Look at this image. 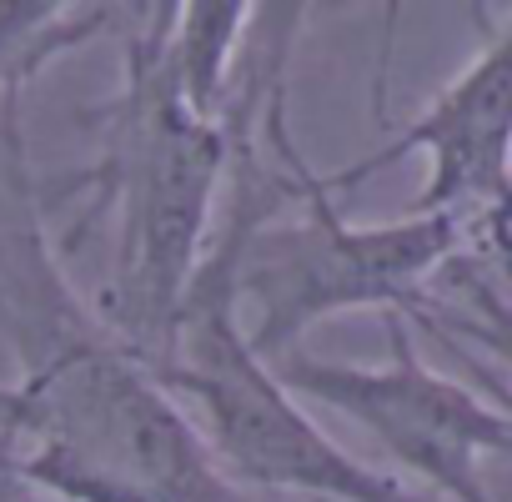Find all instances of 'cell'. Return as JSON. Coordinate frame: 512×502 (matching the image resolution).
I'll return each instance as SVG.
<instances>
[{
	"label": "cell",
	"instance_id": "9",
	"mask_svg": "<svg viewBox=\"0 0 512 502\" xmlns=\"http://www.w3.org/2000/svg\"><path fill=\"white\" fill-rule=\"evenodd\" d=\"M0 502H41L21 477H16V462H11V447L0 442Z\"/></svg>",
	"mask_w": 512,
	"mask_h": 502
},
{
	"label": "cell",
	"instance_id": "7",
	"mask_svg": "<svg viewBox=\"0 0 512 502\" xmlns=\"http://www.w3.org/2000/svg\"><path fill=\"white\" fill-rule=\"evenodd\" d=\"M136 6H61V0H0V101L21 96L26 81L41 76L66 51L121 31Z\"/></svg>",
	"mask_w": 512,
	"mask_h": 502
},
{
	"label": "cell",
	"instance_id": "2",
	"mask_svg": "<svg viewBox=\"0 0 512 502\" xmlns=\"http://www.w3.org/2000/svg\"><path fill=\"white\" fill-rule=\"evenodd\" d=\"M166 26L171 6H141V26L126 31L121 91L96 166V206L111 211V277L96 302V327L151 377L171 362L236 141L231 111L196 116L181 101Z\"/></svg>",
	"mask_w": 512,
	"mask_h": 502
},
{
	"label": "cell",
	"instance_id": "6",
	"mask_svg": "<svg viewBox=\"0 0 512 502\" xmlns=\"http://www.w3.org/2000/svg\"><path fill=\"white\" fill-rule=\"evenodd\" d=\"M512 146V26H487L482 51L457 71L452 86L417 121H407L382 151L362 156L347 171L322 176L332 196H347L367 176L427 156V186L412 201V216H462L502 226L507 216V151Z\"/></svg>",
	"mask_w": 512,
	"mask_h": 502
},
{
	"label": "cell",
	"instance_id": "3",
	"mask_svg": "<svg viewBox=\"0 0 512 502\" xmlns=\"http://www.w3.org/2000/svg\"><path fill=\"white\" fill-rule=\"evenodd\" d=\"M231 216L206 246L191 277L171 362L161 367V387L186 407L211 457L236 487H262L312 502H427L402 487L392 472L357 462L342 442H332L312 412L272 377V367L246 347L231 302V257L246 221H267L287 206V176L262 171L246 151L231 146Z\"/></svg>",
	"mask_w": 512,
	"mask_h": 502
},
{
	"label": "cell",
	"instance_id": "1",
	"mask_svg": "<svg viewBox=\"0 0 512 502\" xmlns=\"http://www.w3.org/2000/svg\"><path fill=\"white\" fill-rule=\"evenodd\" d=\"M0 251V327L21 377L0 387V442L41 502H246L186 407L81 317L36 236Z\"/></svg>",
	"mask_w": 512,
	"mask_h": 502
},
{
	"label": "cell",
	"instance_id": "5",
	"mask_svg": "<svg viewBox=\"0 0 512 502\" xmlns=\"http://www.w3.org/2000/svg\"><path fill=\"white\" fill-rule=\"evenodd\" d=\"M387 357L372 367L322 362V357H277L272 377L307 407L322 402L337 417L357 422L402 472L427 482L442 502H492L482 462L507 457L512 422L502 402H487L477 387L442 377L422 362L407 312H382Z\"/></svg>",
	"mask_w": 512,
	"mask_h": 502
},
{
	"label": "cell",
	"instance_id": "8",
	"mask_svg": "<svg viewBox=\"0 0 512 502\" xmlns=\"http://www.w3.org/2000/svg\"><path fill=\"white\" fill-rule=\"evenodd\" d=\"M256 6H171L166 56L181 101L196 116L231 111V66Z\"/></svg>",
	"mask_w": 512,
	"mask_h": 502
},
{
	"label": "cell",
	"instance_id": "4",
	"mask_svg": "<svg viewBox=\"0 0 512 502\" xmlns=\"http://www.w3.org/2000/svg\"><path fill=\"white\" fill-rule=\"evenodd\" d=\"M287 181L302 216L282 226H272V216L246 221L231 257V302H246L251 327L241 332L267 367L297 352V342L327 317L407 312L437 272L467 251L477 257V246L502 257V226L462 216L407 211L382 226L347 221L322 176L302 166L297 146H287Z\"/></svg>",
	"mask_w": 512,
	"mask_h": 502
}]
</instances>
